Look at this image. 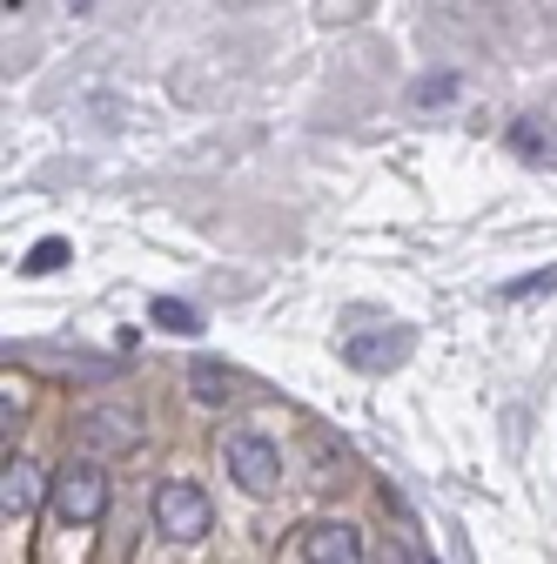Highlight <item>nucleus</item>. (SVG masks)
Returning <instances> with one entry per match:
<instances>
[{
    "label": "nucleus",
    "instance_id": "8",
    "mask_svg": "<svg viewBox=\"0 0 557 564\" xmlns=\"http://www.w3.org/2000/svg\"><path fill=\"white\" fill-rule=\"evenodd\" d=\"M188 383H195V397H201V403H222V397H236V390H242V377H236L229 364H195V370H188Z\"/></svg>",
    "mask_w": 557,
    "mask_h": 564
},
{
    "label": "nucleus",
    "instance_id": "9",
    "mask_svg": "<svg viewBox=\"0 0 557 564\" xmlns=\"http://www.w3.org/2000/svg\"><path fill=\"white\" fill-rule=\"evenodd\" d=\"M155 329H168V336H201V316H195L188 303L162 296V303H155Z\"/></svg>",
    "mask_w": 557,
    "mask_h": 564
},
{
    "label": "nucleus",
    "instance_id": "11",
    "mask_svg": "<svg viewBox=\"0 0 557 564\" xmlns=\"http://www.w3.org/2000/svg\"><path fill=\"white\" fill-rule=\"evenodd\" d=\"M437 95H457V75H430V82H416V101H437Z\"/></svg>",
    "mask_w": 557,
    "mask_h": 564
},
{
    "label": "nucleus",
    "instance_id": "5",
    "mask_svg": "<svg viewBox=\"0 0 557 564\" xmlns=\"http://www.w3.org/2000/svg\"><path fill=\"white\" fill-rule=\"evenodd\" d=\"M303 564H363L357 524H336V518L309 524V531H303Z\"/></svg>",
    "mask_w": 557,
    "mask_h": 564
},
{
    "label": "nucleus",
    "instance_id": "4",
    "mask_svg": "<svg viewBox=\"0 0 557 564\" xmlns=\"http://www.w3.org/2000/svg\"><path fill=\"white\" fill-rule=\"evenodd\" d=\"M47 490H54V477H47L41 464H28V457H8V464H0V505H8V518H28Z\"/></svg>",
    "mask_w": 557,
    "mask_h": 564
},
{
    "label": "nucleus",
    "instance_id": "3",
    "mask_svg": "<svg viewBox=\"0 0 557 564\" xmlns=\"http://www.w3.org/2000/svg\"><path fill=\"white\" fill-rule=\"evenodd\" d=\"M222 464H229L236 490H249V498H269V490L283 484V451H275L262 431H229L222 437Z\"/></svg>",
    "mask_w": 557,
    "mask_h": 564
},
{
    "label": "nucleus",
    "instance_id": "7",
    "mask_svg": "<svg viewBox=\"0 0 557 564\" xmlns=\"http://www.w3.org/2000/svg\"><path fill=\"white\" fill-rule=\"evenodd\" d=\"M403 349H409L403 329H396V336H390V329H370V336H350V343H342V364H350V370H390Z\"/></svg>",
    "mask_w": 557,
    "mask_h": 564
},
{
    "label": "nucleus",
    "instance_id": "6",
    "mask_svg": "<svg viewBox=\"0 0 557 564\" xmlns=\"http://www.w3.org/2000/svg\"><path fill=\"white\" fill-rule=\"evenodd\" d=\"M81 444L88 451H134L142 444V416L134 410H88L81 416Z\"/></svg>",
    "mask_w": 557,
    "mask_h": 564
},
{
    "label": "nucleus",
    "instance_id": "2",
    "mask_svg": "<svg viewBox=\"0 0 557 564\" xmlns=\"http://www.w3.org/2000/svg\"><path fill=\"white\" fill-rule=\"evenodd\" d=\"M47 505L61 524H95L108 511V470L95 457H75L67 470H54V490H47Z\"/></svg>",
    "mask_w": 557,
    "mask_h": 564
},
{
    "label": "nucleus",
    "instance_id": "1",
    "mask_svg": "<svg viewBox=\"0 0 557 564\" xmlns=\"http://www.w3.org/2000/svg\"><path fill=\"white\" fill-rule=\"evenodd\" d=\"M149 518L168 544H195V538L216 531V505H208V490L195 477H162L155 498H149Z\"/></svg>",
    "mask_w": 557,
    "mask_h": 564
},
{
    "label": "nucleus",
    "instance_id": "10",
    "mask_svg": "<svg viewBox=\"0 0 557 564\" xmlns=\"http://www.w3.org/2000/svg\"><path fill=\"white\" fill-rule=\"evenodd\" d=\"M67 262V242H34V256H28V269L41 275V269H61Z\"/></svg>",
    "mask_w": 557,
    "mask_h": 564
}]
</instances>
